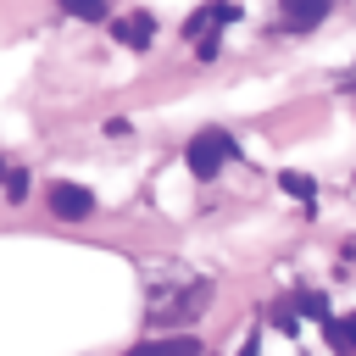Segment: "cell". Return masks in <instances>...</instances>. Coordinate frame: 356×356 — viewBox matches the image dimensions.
<instances>
[{
	"instance_id": "9",
	"label": "cell",
	"mask_w": 356,
	"mask_h": 356,
	"mask_svg": "<svg viewBox=\"0 0 356 356\" xmlns=\"http://www.w3.org/2000/svg\"><path fill=\"white\" fill-rule=\"evenodd\" d=\"M278 184H284V195H295V200H306V206H312V195H317V184H312L306 172H284Z\"/></svg>"
},
{
	"instance_id": "8",
	"label": "cell",
	"mask_w": 356,
	"mask_h": 356,
	"mask_svg": "<svg viewBox=\"0 0 356 356\" xmlns=\"http://www.w3.org/2000/svg\"><path fill=\"white\" fill-rule=\"evenodd\" d=\"M323 328H328V345H334L339 356L356 350V312H350V317H323Z\"/></svg>"
},
{
	"instance_id": "10",
	"label": "cell",
	"mask_w": 356,
	"mask_h": 356,
	"mask_svg": "<svg viewBox=\"0 0 356 356\" xmlns=\"http://www.w3.org/2000/svg\"><path fill=\"white\" fill-rule=\"evenodd\" d=\"M61 11H72V17H83V22H100L106 17V0H56Z\"/></svg>"
},
{
	"instance_id": "6",
	"label": "cell",
	"mask_w": 356,
	"mask_h": 356,
	"mask_svg": "<svg viewBox=\"0 0 356 356\" xmlns=\"http://www.w3.org/2000/svg\"><path fill=\"white\" fill-rule=\"evenodd\" d=\"M323 11H328V0H284V22H289L295 33L317 28V22H323Z\"/></svg>"
},
{
	"instance_id": "11",
	"label": "cell",
	"mask_w": 356,
	"mask_h": 356,
	"mask_svg": "<svg viewBox=\"0 0 356 356\" xmlns=\"http://www.w3.org/2000/svg\"><path fill=\"white\" fill-rule=\"evenodd\" d=\"M300 312H306V317H328V300H323L317 289H306V295H300Z\"/></svg>"
},
{
	"instance_id": "4",
	"label": "cell",
	"mask_w": 356,
	"mask_h": 356,
	"mask_svg": "<svg viewBox=\"0 0 356 356\" xmlns=\"http://www.w3.org/2000/svg\"><path fill=\"white\" fill-rule=\"evenodd\" d=\"M50 211L78 222V217H89V211H95V195H89L83 184H56V189H50Z\"/></svg>"
},
{
	"instance_id": "12",
	"label": "cell",
	"mask_w": 356,
	"mask_h": 356,
	"mask_svg": "<svg viewBox=\"0 0 356 356\" xmlns=\"http://www.w3.org/2000/svg\"><path fill=\"white\" fill-rule=\"evenodd\" d=\"M239 356H256V339H245V345H239Z\"/></svg>"
},
{
	"instance_id": "2",
	"label": "cell",
	"mask_w": 356,
	"mask_h": 356,
	"mask_svg": "<svg viewBox=\"0 0 356 356\" xmlns=\"http://www.w3.org/2000/svg\"><path fill=\"white\" fill-rule=\"evenodd\" d=\"M211 306V284L200 278V284H189L184 295H172V300H161L156 312H161V323H189V317H200Z\"/></svg>"
},
{
	"instance_id": "7",
	"label": "cell",
	"mask_w": 356,
	"mask_h": 356,
	"mask_svg": "<svg viewBox=\"0 0 356 356\" xmlns=\"http://www.w3.org/2000/svg\"><path fill=\"white\" fill-rule=\"evenodd\" d=\"M206 345L195 339V334H178V339H150V345H139L134 356H200Z\"/></svg>"
},
{
	"instance_id": "3",
	"label": "cell",
	"mask_w": 356,
	"mask_h": 356,
	"mask_svg": "<svg viewBox=\"0 0 356 356\" xmlns=\"http://www.w3.org/2000/svg\"><path fill=\"white\" fill-rule=\"evenodd\" d=\"M239 17V6H228V0H211V6H200L189 22H184V39H200V33H217V28H228Z\"/></svg>"
},
{
	"instance_id": "5",
	"label": "cell",
	"mask_w": 356,
	"mask_h": 356,
	"mask_svg": "<svg viewBox=\"0 0 356 356\" xmlns=\"http://www.w3.org/2000/svg\"><path fill=\"white\" fill-rule=\"evenodd\" d=\"M111 39H122L128 50H145V44L156 39V17H150V11H134V17H117V22H111Z\"/></svg>"
},
{
	"instance_id": "1",
	"label": "cell",
	"mask_w": 356,
	"mask_h": 356,
	"mask_svg": "<svg viewBox=\"0 0 356 356\" xmlns=\"http://www.w3.org/2000/svg\"><path fill=\"white\" fill-rule=\"evenodd\" d=\"M234 156H239V145H234L222 128H200V134L189 139V150H184V161H189V172H195L200 184H206V178H217Z\"/></svg>"
}]
</instances>
